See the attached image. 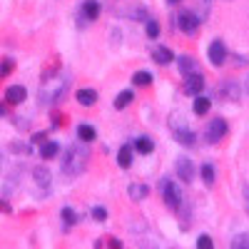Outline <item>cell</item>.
<instances>
[{
  "label": "cell",
  "mask_w": 249,
  "mask_h": 249,
  "mask_svg": "<svg viewBox=\"0 0 249 249\" xmlns=\"http://www.w3.org/2000/svg\"><path fill=\"white\" fill-rule=\"evenodd\" d=\"M68 85H70V80L62 75V77H53V80H45L43 85H40V105H55V102L62 100V95L68 92Z\"/></svg>",
  "instance_id": "cell-1"
},
{
  "label": "cell",
  "mask_w": 249,
  "mask_h": 249,
  "mask_svg": "<svg viewBox=\"0 0 249 249\" xmlns=\"http://www.w3.org/2000/svg\"><path fill=\"white\" fill-rule=\"evenodd\" d=\"M85 162H88V150L82 144H72V147L65 150V157H62V175L68 177H77L82 170H85Z\"/></svg>",
  "instance_id": "cell-2"
},
{
  "label": "cell",
  "mask_w": 249,
  "mask_h": 249,
  "mask_svg": "<svg viewBox=\"0 0 249 249\" xmlns=\"http://www.w3.org/2000/svg\"><path fill=\"white\" fill-rule=\"evenodd\" d=\"M160 192H162V199H164V204L170 207V210H179L182 207V190L172 182V179H167V177H162L160 179Z\"/></svg>",
  "instance_id": "cell-3"
},
{
  "label": "cell",
  "mask_w": 249,
  "mask_h": 249,
  "mask_svg": "<svg viewBox=\"0 0 249 249\" xmlns=\"http://www.w3.org/2000/svg\"><path fill=\"white\" fill-rule=\"evenodd\" d=\"M199 15H195V13H190V10H184V13H179V18H177V25H179V30L184 33V35H195L197 33V28H199Z\"/></svg>",
  "instance_id": "cell-4"
},
{
  "label": "cell",
  "mask_w": 249,
  "mask_h": 249,
  "mask_svg": "<svg viewBox=\"0 0 249 249\" xmlns=\"http://www.w3.org/2000/svg\"><path fill=\"white\" fill-rule=\"evenodd\" d=\"M227 135V122L222 120V117H214V120H210V124H207V130H204V137H207V142H219L222 137Z\"/></svg>",
  "instance_id": "cell-5"
},
{
  "label": "cell",
  "mask_w": 249,
  "mask_h": 249,
  "mask_svg": "<svg viewBox=\"0 0 249 249\" xmlns=\"http://www.w3.org/2000/svg\"><path fill=\"white\" fill-rule=\"evenodd\" d=\"M207 55H210V62H212L214 68L224 65V60H227V48H224L222 40H212L210 48H207Z\"/></svg>",
  "instance_id": "cell-6"
},
{
  "label": "cell",
  "mask_w": 249,
  "mask_h": 249,
  "mask_svg": "<svg viewBox=\"0 0 249 249\" xmlns=\"http://www.w3.org/2000/svg\"><path fill=\"white\" fill-rule=\"evenodd\" d=\"M219 95L224 100H230V102H237L242 97V85L237 80H224L222 85H219Z\"/></svg>",
  "instance_id": "cell-7"
},
{
  "label": "cell",
  "mask_w": 249,
  "mask_h": 249,
  "mask_svg": "<svg viewBox=\"0 0 249 249\" xmlns=\"http://www.w3.org/2000/svg\"><path fill=\"white\" fill-rule=\"evenodd\" d=\"M204 82H207V80H204L202 75H197V72L184 75V92H187V95H192V97L199 95V92L204 90Z\"/></svg>",
  "instance_id": "cell-8"
},
{
  "label": "cell",
  "mask_w": 249,
  "mask_h": 249,
  "mask_svg": "<svg viewBox=\"0 0 249 249\" xmlns=\"http://www.w3.org/2000/svg\"><path fill=\"white\" fill-rule=\"evenodd\" d=\"M175 170H177L179 179H184V182H192V179H195V164H192L190 157H177Z\"/></svg>",
  "instance_id": "cell-9"
},
{
  "label": "cell",
  "mask_w": 249,
  "mask_h": 249,
  "mask_svg": "<svg viewBox=\"0 0 249 249\" xmlns=\"http://www.w3.org/2000/svg\"><path fill=\"white\" fill-rule=\"evenodd\" d=\"M5 100H8V105H20V102L28 100V90L23 85H10L5 90Z\"/></svg>",
  "instance_id": "cell-10"
},
{
  "label": "cell",
  "mask_w": 249,
  "mask_h": 249,
  "mask_svg": "<svg viewBox=\"0 0 249 249\" xmlns=\"http://www.w3.org/2000/svg\"><path fill=\"white\" fill-rule=\"evenodd\" d=\"M80 15H82V20H88V23L97 20V15H100V3H97V0H85V3L80 5Z\"/></svg>",
  "instance_id": "cell-11"
},
{
  "label": "cell",
  "mask_w": 249,
  "mask_h": 249,
  "mask_svg": "<svg viewBox=\"0 0 249 249\" xmlns=\"http://www.w3.org/2000/svg\"><path fill=\"white\" fill-rule=\"evenodd\" d=\"M75 97H77V102H80L82 107H92L95 102H97V92H95L92 88H82V90H77Z\"/></svg>",
  "instance_id": "cell-12"
},
{
  "label": "cell",
  "mask_w": 249,
  "mask_h": 249,
  "mask_svg": "<svg viewBox=\"0 0 249 249\" xmlns=\"http://www.w3.org/2000/svg\"><path fill=\"white\" fill-rule=\"evenodd\" d=\"M117 164L122 170H130L132 167V147L130 144H122L120 152H117Z\"/></svg>",
  "instance_id": "cell-13"
},
{
  "label": "cell",
  "mask_w": 249,
  "mask_h": 249,
  "mask_svg": "<svg viewBox=\"0 0 249 249\" xmlns=\"http://www.w3.org/2000/svg\"><path fill=\"white\" fill-rule=\"evenodd\" d=\"M210 107H212V100L210 97H204L202 92L199 95H195V105H192V110H195V115H207V112H210Z\"/></svg>",
  "instance_id": "cell-14"
},
{
  "label": "cell",
  "mask_w": 249,
  "mask_h": 249,
  "mask_svg": "<svg viewBox=\"0 0 249 249\" xmlns=\"http://www.w3.org/2000/svg\"><path fill=\"white\" fill-rule=\"evenodd\" d=\"M177 68H179V72H182V75L197 72V60H195V57H190V55H182V57H177Z\"/></svg>",
  "instance_id": "cell-15"
},
{
  "label": "cell",
  "mask_w": 249,
  "mask_h": 249,
  "mask_svg": "<svg viewBox=\"0 0 249 249\" xmlns=\"http://www.w3.org/2000/svg\"><path fill=\"white\" fill-rule=\"evenodd\" d=\"M152 60L157 62V65H170V62L175 60V55H172V50H170V48H155Z\"/></svg>",
  "instance_id": "cell-16"
},
{
  "label": "cell",
  "mask_w": 249,
  "mask_h": 249,
  "mask_svg": "<svg viewBox=\"0 0 249 249\" xmlns=\"http://www.w3.org/2000/svg\"><path fill=\"white\" fill-rule=\"evenodd\" d=\"M150 195V187L147 184H142V182H135V184H130V199H135V202H142L144 197Z\"/></svg>",
  "instance_id": "cell-17"
},
{
  "label": "cell",
  "mask_w": 249,
  "mask_h": 249,
  "mask_svg": "<svg viewBox=\"0 0 249 249\" xmlns=\"http://www.w3.org/2000/svg\"><path fill=\"white\" fill-rule=\"evenodd\" d=\"M135 150H137L140 155H150V152L155 150V142H152V137H147V135L137 137V140H135Z\"/></svg>",
  "instance_id": "cell-18"
},
{
  "label": "cell",
  "mask_w": 249,
  "mask_h": 249,
  "mask_svg": "<svg viewBox=\"0 0 249 249\" xmlns=\"http://www.w3.org/2000/svg\"><path fill=\"white\" fill-rule=\"evenodd\" d=\"M33 177H35V184L37 187H43V190H48V187H50V172H48V167H35L33 170Z\"/></svg>",
  "instance_id": "cell-19"
},
{
  "label": "cell",
  "mask_w": 249,
  "mask_h": 249,
  "mask_svg": "<svg viewBox=\"0 0 249 249\" xmlns=\"http://www.w3.org/2000/svg\"><path fill=\"white\" fill-rule=\"evenodd\" d=\"M175 137H177L179 144H184V147H195V140H197V135H195L192 130H187V127H184V130H177Z\"/></svg>",
  "instance_id": "cell-20"
},
{
  "label": "cell",
  "mask_w": 249,
  "mask_h": 249,
  "mask_svg": "<svg viewBox=\"0 0 249 249\" xmlns=\"http://www.w3.org/2000/svg\"><path fill=\"white\" fill-rule=\"evenodd\" d=\"M40 155H43V160H53V157H57V155H60V144H57L55 140L43 142V147H40Z\"/></svg>",
  "instance_id": "cell-21"
},
{
  "label": "cell",
  "mask_w": 249,
  "mask_h": 249,
  "mask_svg": "<svg viewBox=\"0 0 249 249\" xmlns=\"http://www.w3.org/2000/svg\"><path fill=\"white\" fill-rule=\"evenodd\" d=\"M132 100H135V92H132V90H122V92L115 97V110H124Z\"/></svg>",
  "instance_id": "cell-22"
},
{
  "label": "cell",
  "mask_w": 249,
  "mask_h": 249,
  "mask_svg": "<svg viewBox=\"0 0 249 249\" xmlns=\"http://www.w3.org/2000/svg\"><path fill=\"white\" fill-rule=\"evenodd\" d=\"M60 217H62V224H65V230H70V227H75V224H77V214H75L72 207H62Z\"/></svg>",
  "instance_id": "cell-23"
},
{
  "label": "cell",
  "mask_w": 249,
  "mask_h": 249,
  "mask_svg": "<svg viewBox=\"0 0 249 249\" xmlns=\"http://www.w3.org/2000/svg\"><path fill=\"white\" fill-rule=\"evenodd\" d=\"M77 137H80L82 142H92V140L97 137V132H95L92 124H80V127H77Z\"/></svg>",
  "instance_id": "cell-24"
},
{
  "label": "cell",
  "mask_w": 249,
  "mask_h": 249,
  "mask_svg": "<svg viewBox=\"0 0 249 249\" xmlns=\"http://www.w3.org/2000/svg\"><path fill=\"white\" fill-rule=\"evenodd\" d=\"M132 82H135V85H140V88H147V85H152V72L140 70V72L132 75Z\"/></svg>",
  "instance_id": "cell-25"
},
{
  "label": "cell",
  "mask_w": 249,
  "mask_h": 249,
  "mask_svg": "<svg viewBox=\"0 0 249 249\" xmlns=\"http://www.w3.org/2000/svg\"><path fill=\"white\" fill-rule=\"evenodd\" d=\"M202 182L207 187L214 184V167H212V164H202Z\"/></svg>",
  "instance_id": "cell-26"
},
{
  "label": "cell",
  "mask_w": 249,
  "mask_h": 249,
  "mask_svg": "<svg viewBox=\"0 0 249 249\" xmlns=\"http://www.w3.org/2000/svg\"><path fill=\"white\" fill-rule=\"evenodd\" d=\"M147 23V35H150V40H157L160 37V23L157 20H144Z\"/></svg>",
  "instance_id": "cell-27"
},
{
  "label": "cell",
  "mask_w": 249,
  "mask_h": 249,
  "mask_svg": "<svg viewBox=\"0 0 249 249\" xmlns=\"http://www.w3.org/2000/svg\"><path fill=\"white\" fill-rule=\"evenodd\" d=\"M13 68H15L13 60H3V62H0V77H8L13 72Z\"/></svg>",
  "instance_id": "cell-28"
},
{
  "label": "cell",
  "mask_w": 249,
  "mask_h": 249,
  "mask_svg": "<svg viewBox=\"0 0 249 249\" xmlns=\"http://www.w3.org/2000/svg\"><path fill=\"white\" fill-rule=\"evenodd\" d=\"M92 219L95 222H105L107 219V210L105 207H92Z\"/></svg>",
  "instance_id": "cell-29"
},
{
  "label": "cell",
  "mask_w": 249,
  "mask_h": 249,
  "mask_svg": "<svg viewBox=\"0 0 249 249\" xmlns=\"http://www.w3.org/2000/svg\"><path fill=\"white\" fill-rule=\"evenodd\" d=\"M232 247H234V249H239V247H249V237H247V234L234 237V239H232Z\"/></svg>",
  "instance_id": "cell-30"
},
{
  "label": "cell",
  "mask_w": 249,
  "mask_h": 249,
  "mask_svg": "<svg viewBox=\"0 0 249 249\" xmlns=\"http://www.w3.org/2000/svg\"><path fill=\"white\" fill-rule=\"evenodd\" d=\"M197 247H199V249H212V239L207 237V234H202V237L197 239Z\"/></svg>",
  "instance_id": "cell-31"
},
{
  "label": "cell",
  "mask_w": 249,
  "mask_h": 249,
  "mask_svg": "<svg viewBox=\"0 0 249 249\" xmlns=\"http://www.w3.org/2000/svg\"><path fill=\"white\" fill-rule=\"evenodd\" d=\"M242 195H244V204H247V212H249V184H242Z\"/></svg>",
  "instance_id": "cell-32"
},
{
  "label": "cell",
  "mask_w": 249,
  "mask_h": 249,
  "mask_svg": "<svg viewBox=\"0 0 249 249\" xmlns=\"http://www.w3.org/2000/svg\"><path fill=\"white\" fill-rule=\"evenodd\" d=\"M48 137H45V132H37V135H33V142H37V144H43Z\"/></svg>",
  "instance_id": "cell-33"
},
{
  "label": "cell",
  "mask_w": 249,
  "mask_h": 249,
  "mask_svg": "<svg viewBox=\"0 0 249 249\" xmlns=\"http://www.w3.org/2000/svg\"><path fill=\"white\" fill-rule=\"evenodd\" d=\"M244 90H247V92H249V77H247V80H244Z\"/></svg>",
  "instance_id": "cell-34"
},
{
  "label": "cell",
  "mask_w": 249,
  "mask_h": 249,
  "mask_svg": "<svg viewBox=\"0 0 249 249\" xmlns=\"http://www.w3.org/2000/svg\"><path fill=\"white\" fill-rule=\"evenodd\" d=\"M170 3H179V0H170Z\"/></svg>",
  "instance_id": "cell-35"
},
{
  "label": "cell",
  "mask_w": 249,
  "mask_h": 249,
  "mask_svg": "<svg viewBox=\"0 0 249 249\" xmlns=\"http://www.w3.org/2000/svg\"><path fill=\"white\" fill-rule=\"evenodd\" d=\"M0 164H3V155H0Z\"/></svg>",
  "instance_id": "cell-36"
}]
</instances>
